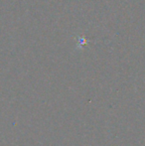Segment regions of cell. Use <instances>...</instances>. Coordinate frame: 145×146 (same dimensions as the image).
Returning a JSON list of instances; mask_svg holds the SVG:
<instances>
[{"mask_svg":"<svg viewBox=\"0 0 145 146\" xmlns=\"http://www.w3.org/2000/svg\"><path fill=\"white\" fill-rule=\"evenodd\" d=\"M77 43H79V46H83V45H87V39H85V37H77Z\"/></svg>","mask_w":145,"mask_h":146,"instance_id":"1","label":"cell"}]
</instances>
